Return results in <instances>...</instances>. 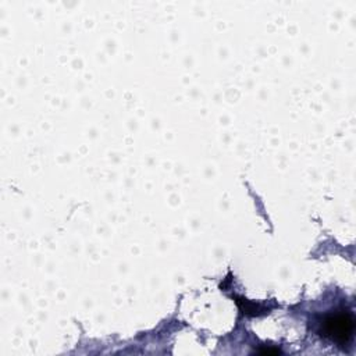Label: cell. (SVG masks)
<instances>
[{
  "label": "cell",
  "instance_id": "obj_1",
  "mask_svg": "<svg viewBox=\"0 0 356 356\" xmlns=\"http://www.w3.org/2000/svg\"><path fill=\"white\" fill-rule=\"evenodd\" d=\"M355 331V320L349 310H338L323 317L320 321V334L337 343L341 348H345L350 343Z\"/></svg>",
  "mask_w": 356,
  "mask_h": 356
}]
</instances>
